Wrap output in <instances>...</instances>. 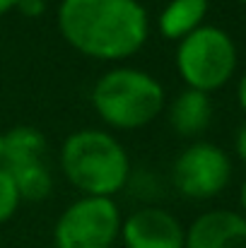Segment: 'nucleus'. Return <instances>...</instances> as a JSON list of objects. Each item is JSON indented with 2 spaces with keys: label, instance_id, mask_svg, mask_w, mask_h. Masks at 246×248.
<instances>
[{
  "label": "nucleus",
  "instance_id": "39448f33",
  "mask_svg": "<svg viewBox=\"0 0 246 248\" xmlns=\"http://www.w3.org/2000/svg\"><path fill=\"white\" fill-rule=\"evenodd\" d=\"M121 210L114 198L84 195L68 205L53 227L56 248H111L121 236Z\"/></svg>",
  "mask_w": 246,
  "mask_h": 248
},
{
  "label": "nucleus",
  "instance_id": "a211bd4d",
  "mask_svg": "<svg viewBox=\"0 0 246 248\" xmlns=\"http://www.w3.org/2000/svg\"><path fill=\"white\" fill-rule=\"evenodd\" d=\"M239 200H242V215L246 217V178H244V183H242V193H239Z\"/></svg>",
  "mask_w": 246,
  "mask_h": 248
},
{
  "label": "nucleus",
  "instance_id": "1a4fd4ad",
  "mask_svg": "<svg viewBox=\"0 0 246 248\" xmlns=\"http://www.w3.org/2000/svg\"><path fill=\"white\" fill-rule=\"evenodd\" d=\"M210 121H213V104L205 92L183 89L169 106V125L183 138H196L205 133Z\"/></svg>",
  "mask_w": 246,
  "mask_h": 248
},
{
  "label": "nucleus",
  "instance_id": "0eeeda50",
  "mask_svg": "<svg viewBox=\"0 0 246 248\" xmlns=\"http://www.w3.org/2000/svg\"><path fill=\"white\" fill-rule=\"evenodd\" d=\"M126 248H186V229L162 207H140L121 222Z\"/></svg>",
  "mask_w": 246,
  "mask_h": 248
},
{
  "label": "nucleus",
  "instance_id": "4468645a",
  "mask_svg": "<svg viewBox=\"0 0 246 248\" xmlns=\"http://www.w3.org/2000/svg\"><path fill=\"white\" fill-rule=\"evenodd\" d=\"M17 10L24 17H41L46 12V0H17Z\"/></svg>",
  "mask_w": 246,
  "mask_h": 248
},
{
  "label": "nucleus",
  "instance_id": "6e6552de",
  "mask_svg": "<svg viewBox=\"0 0 246 248\" xmlns=\"http://www.w3.org/2000/svg\"><path fill=\"white\" fill-rule=\"evenodd\" d=\"M186 248H246V217L234 210H210L186 229Z\"/></svg>",
  "mask_w": 246,
  "mask_h": 248
},
{
  "label": "nucleus",
  "instance_id": "423d86ee",
  "mask_svg": "<svg viewBox=\"0 0 246 248\" xmlns=\"http://www.w3.org/2000/svg\"><path fill=\"white\" fill-rule=\"evenodd\" d=\"M232 178V162L225 150L210 142L188 145L174 162L171 181L183 198L208 200L227 188Z\"/></svg>",
  "mask_w": 246,
  "mask_h": 248
},
{
  "label": "nucleus",
  "instance_id": "20e7f679",
  "mask_svg": "<svg viewBox=\"0 0 246 248\" xmlns=\"http://www.w3.org/2000/svg\"><path fill=\"white\" fill-rule=\"evenodd\" d=\"M176 70L188 89L210 94L232 80L237 70V46L225 29L203 24L179 41Z\"/></svg>",
  "mask_w": 246,
  "mask_h": 248
},
{
  "label": "nucleus",
  "instance_id": "f3484780",
  "mask_svg": "<svg viewBox=\"0 0 246 248\" xmlns=\"http://www.w3.org/2000/svg\"><path fill=\"white\" fill-rule=\"evenodd\" d=\"M12 7H17V0H0V17H2L5 12H10Z\"/></svg>",
  "mask_w": 246,
  "mask_h": 248
},
{
  "label": "nucleus",
  "instance_id": "dca6fc26",
  "mask_svg": "<svg viewBox=\"0 0 246 248\" xmlns=\"http://www.w3.org/2000/svg\"><path fill=\"white\" fill-rule=\"evenodd\" d=\"M237 99H239V106L244 108V113H246V73L242 75L239 87H237Z\"/></svg>",
  "mask_w": 246,
  "mask_h": 248
},
{
  "label": "nucleus",
  "instance_id": "ddd939ff",
  "mask_svg": "<svg viewBox=\"0 0 246 248\" xmlns=\"http://www.w3.org/2000/svg\"><path fill=\"white\" fill-rule=\"evenodd\" d=\"M19 193H17V186H15V178L12 173L0 166V224L10 222L19 207Z\"/></svg>",
  "mask_w": 246,
  "mask_h": 248
},
{
  "label": "nucleus",
  "instance_id": "aec40b11",
  "mask_svg": "<svg viewBox=\"0 0 246 248\" xmlns=\"http://www.w3.org/2000/svg\"><path fill=\"white\" fill-rule=\"evenodd\" d=\"M237 2H242V5H246V0H237Z\"/></svg>",
  "mask_w": 246,
  "mask_h": 248
},
{
  "label": "nucleus",
  "instance_id": "6ab92c4d",
  "mask_svg": "<svg viewBox=\"0 0 246 248\" xmlns=\"http://www.w3.org/2000/svg\"><path fill=\"white\" fill-rule=\"evenodd\" d=\"M0 166H2V133H0Z\"/></svg>",
  "mask_w": 246,
  "mask_h": 248
},
{
  "label": "nucleus",
  "instance_id": "9d476101",
  "mask_svg": "<svg viewBox=\"0 0 246 248\" xmlns=\"http://www.w3.org/2000/svg\"><path fill=\"white\" fill-rule=\"evenodd\" d=\"M208 15V0H169L160 12L157 27L169 41H181L203 27Z\"/></svg>",
  "mask_w": 246,
  "mask_h": 248
},
{
  "label": "nucleus",
  "instance_id": "2eb2a0df",
  "mask_svg": "<svg viewBox=\"0 0 246 248\" xmlns=\"http://www.w3.org/2000/svg\"><path fill=\"white\" fill-rule=\"evenodd\" d=\"M234 147H237V155H239V159L246 164V123L239 125V130H237V140H234Z\"/></svg>",
  "mask_w": 246,
  "mask_h": 248
},
{
  "label": "nucleus",
  "instance_id": "f03ea898",
  "mask_svg": "<svg viewBox=\"0 0 246 248\" xmlns=\"http://www.w3.org/2000/svg\"><path fill=\"white\" fill-rule=\"evenodd\" d=\"M61 169L82 195L111 198L131 181V159L123 145L106 130L84 128L63 140Z\"/></svg>",
  "mask_w": 246,
  "mask_h": 248
},
{
  "label": "nucleus",
  "instance_id": "9b49d317",
  "mask_svg": "<svg viewBox=\"0 0 246 248\" xmlns=\"http://www.w3.org/2000/svg\"><path fill=\"white\" fill-rule=\"evenodd\" d=\"M46 135L32 125H17L2 133V166L19 169L27 164L44 162Z\"/></svg>",
  "mask_w": 246,
  "mask_h": 248
},
{
  "label": "nucleus",
  "instance_id": "f257e3e1",
  "mask_svg": "<svg viewBox=\"0 0 246 248\" xmlns=\"http://www.w3.org/2000/svg\"><path fill=\"white\" fill-rule=\"evenodd\" d=\"M58 29L82 56L126 61L145 46L150 17L140 0H63Z\"/></svg>",
  "mask_w": 246,
  "mask_h": 248
},
{
  "label": "nucleus",
  "instance_id": "7ed1b4c3",
  "mask_svg": "<svg viewBox=\"0 0 246 248\" xmlns=\"http://www.w3.org/2000/svg\"><path fill=\"white\" fill-rule=\"evenodd\" d=\"M97 116L118 130H138L164 108V89L157 78L135 68H114L92 87Z\"/></svg>",
  "mask_w": 246,
  "mask_h": 248
},
{
  "label": "nucleus",
  "instance_id": "f8f14e48",
  "mask_svg": "<svg viewBox=\"0 0 246 248\" xmlns=\"http://www.w3.org/2000/svg\"><path fill=\"white\" fill-rule=\"evenodd\" d=\"M15 178V186H17V193H19V200H27V202H41L51 195L53 190V178H51V171L46 169L44 162L39 164H27L19 166V169H7Z\"/></svg>",
  "mask_w": 246,
  "mask_h": 248
}]
</instances>
